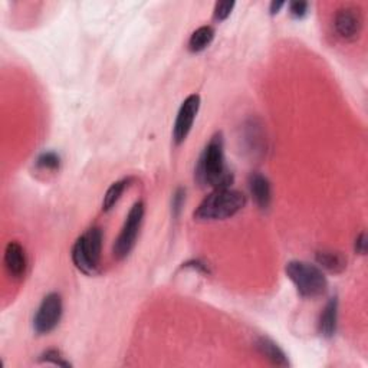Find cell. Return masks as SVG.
<instances>
[{"label": "cell", "mask_w": 368, "mask_h": 368, "mask_svg": "<svg viewBox=\"0 0 368 368\" xmlns=\"http://www.w3.org/2000/svg\"><path fill=\"white\" fill-rule=\"evenodd\" d=\"M234 6H236V3H234V2H219V3H216L214 13H213L214 21H217V22L226 21L230 16V13L234 9Z\"/></svg>", "instance_id": "18"}, {"label": "cell", "mask_w": 368, "mask_h": 368, "mask_svg": "<svg viewBox=\"0 0 368 368\" xmlns=\"http://www.w3.org/2000/svg\"><path fill=\"white\" fill-rule=\"evenodd\" d=\"M246 206V196L234 188H216L206 197L195 212L199 222L225 220L239 213Z\"/></svg>", "instance_id": "2"}, {"label": "cell", "mask_w": 368, "mask_h": 368, "mask_svg": "<svg viewBox=\"0 0 368 368\" xmlns=\"http://www.w3.org/2000/svg\"><path fill=\"white\" fill-rule=\"evenodd\" d=\"M256 349L260 352V356H263L265 358L269 360L272 364H275L278 367H288L289 365L288 357L284 352V349L268 336L258 338Z\"/></svg>", "instance_id": "11"}, {"label": "cell", "mask_w": 368, "mask_h": 368, "mask_svg": "<svg viewBox=\"0 0 368 368\" xmlns=\"http://www.w3.org/2000/svg\"><path fill=\"white\" fill-rule=\"evenodd\" d=\"M214 39V29L209 25L201 26L196 31L191 34L190 39H188V49L190 52L197 53L204 51L206 48L210 47V43Z\"/></svg>", "instance_id": "14"}, {"label": "cell", "mask_w": 368, "mask_h": 368, "mask_svg": "<svg viewBox=\"0 0 368 368\" xmlns=\"http://www.w3.org/2000/svg\"><path fill=\"white\" fill-rule=\"evenodd\" d=\"M308 3L306 2H292L289 5V13H291V16L292 18H295V19H302L306 16V13H308Z\"/></svg>", "instance_id": "19"}, {"label": "cell", "mask_w": 368, "mask_h": 368, "mask_svg": "<svg viewBox=\"0 0 368 368\" xmlns=\"http://www.w3.org/2000/svg\"><path fill=\"white\" fill-rule=\"evenodd\" d=\"M334 26L336 34L345 40H354L358 38L361 27H363V18L358 9L356 8H344L338 10Z\"/></svg>", "instance_id": "8"}, {"label": "cell", "mask_w": 368, "mask_h": 368, "mask_svg": "<svg viewBox=\"0 0 368 368\" xmlns=\"http://www.w3.org/2000/svg\"><path fill=\"white\" fill-rule=\"evenodd\" d=\"M184 199H186V190L184 188H179L175 191L173 196V213L174 216H179L183 204H184Z\"/></svg>", "instance_id": "20"}, {"label": "cell", "mask_w": 368, "mask_h": 368, "mask_svg": "<svg viewBox=\"0 0 368 368\" xmlns=\"http://www.w3.org/2000/svg\"><path fill=\"white\" fill-rule=\"evenodd\" d=\"M144 213H145V206L143 201H137L128 212L124 226L119 234V238H116L114 243L115 259H119V260L125 259L131 254V250L134 249L140 229H141Z\"/></svg>", "instance_id": "5"}, {"label": "cell", "mask_w": 368, "mask_h": 368, "mask_svg": "<svg viewBox=\"0 0 368 368\" xmlns=\"http://www.w3.org/2000/svg\"><path fill=\"white\" fill-rule=\"evenodd\" d=\"M284 2H272L271 3V8H269V12H271V14H276L279 10H281L282 8H284Z\"/></svg>", "instance_id": "22"}, {"label": "cell", "mask_w": 368, "mask_h": 368, "mask_svg": "<svg viewBox=\"0 0 368 368\" xmlns=\"http://www.w3.org/2000/svg\"><path fill=\"white\" fill-rule=\"evenodd\" d=\"M354 249H356V252L360 254V255H365L367 252V236H365V233H360L357 239H356V243H354Z\"/></svg>", "instance_id": "21"}, {"label": "cell", "mask_w": 368, "mask_h": 368, "mask_svg": "<svg viewBox=\"0 0 368 368\" xmlns=\"http://www.w3.org/2000/svg\"><path fill=\"white\" fill-rule=\"evenodd\" d=\"M132 182V179H123V180H119L115 182L110 186V188L107 190V193L104 196V200H102V210L104 212H110L114 206L116 204V201H119L124 193V190L130 186V183Z\"/></svg>", "instance_id": "15"}, {"label": "cell", "mask_w": 368, "mask_h": 368, "mask_svg": "<svg viewBox=\"0 0 368 368\" xmlns=\"http://www.w3.org/2000/svg\"><path fill=\"white\" fill-rule=\"evenodd\" d=\"M64 314V304L60 293L52 292L43 298L34 318V330L39 335L52 332L60 326Z\"/></svg>", "instance_id": "6"}, {"label": "cell", "mask_w": 368, "mask_h": 368, "mask_svg": "<svg viewBox=\"0 0 368 368\" xmlns=\"http://www.w3.org/2000/svg\"><path fill=\"white\" fill-rule=\"evenodd\" d=\"M102 232L99 228L88 229L72 247V262L85 275L95 276L99 272Z\"/></svg>", "instance_id": "4"}, {"label": "cell", "mask_w": 368, "mask_h": 368, "mask_svg": "<svg viewBox=\"0 0 368 368\" xmlns=\"http://www.w3.org/2000/svg\"><path fill=\"white\" fill-rule=\"evenodd\" d=\"M196 182L201 187L229 188L233 184V174L226 170L225 164V140L222 132H216L206 144L197 161Z\"/></svg>", "instance_id": "1"}, {"label": "cell", "mask_w": 368, "mask_h": 368, "mask_svg": "<svg viewBox=\"0 0 368 368\" xmlns=\"http://www.w3.org/2000/svg\"><path fill=\"white\" fill-rule=\"evenodd\" d=\"M338 321V299L331 298L323 308L319 318V334L326 338H332L336 331Z\"/></svg>", "instance_id": "12"}, {"label": "cell", "mask_w": 368, "mask_h": 368, "mask_svg": "<svg viewBox=\"0 0 368 368\" xmlns=\"http://www.w3.org/2000/svg\"><path fill=\"white\" fill-rule=\"evenodd\" d=\"M200 97L197 94L188 95L177 112V116H175V123L173 127V140L175 144H182L188 132L191 131V127L195 124L196 116L200 110Z\"/></svg>", "instance_id": "7"}, {"label": "cell", "mask_w": 368, "mask_h": 368, "mask_svg": "<svg viewBox=\"0 0 368 368\" xmlns=\"http://www.w3.org/2000/svg\"><path fill=\"white\" fill-rule=\"evenodd\" d=\"M285 272L302 298H319L326 295L328 291L327 276L317 265L304 260H292L286 263Z\"/></svg>", "instance_id": "3"}, {"label": "cell", "mask_w": 368, "mask_h": 368, "mask_svg": "<svg viewBox=\"0 0 368 368\" xmlns=\"http://www.w3.org/2000/svg\"><path fill=\"white\" fill-rule=\"evenodd\" d=\"M315 258L319 267L331 273H341L347 268V258L340 252H334V250H319Z\"/></svg>", "instance_id": "13"}, {"label": "cell", "mask_w": 368, "mask_h": 368, "mask_svg": "<svg viewBox=\"0 0 368 368\" xmlns=\"http://www.w3.org/2000/svg\"><path fill=\"white\" fill-rule=\"evenodd\" d=\"M5 267L13 279H21L26 273L27 259L25 249L18 242H10L5 250Z\"/></svg>", "instance_id": "9"}, {"label": "cell", "mask_w": 368, "mask_h": 368, "mask_svg": "<svg viewBox=\"0 0 368 368\" xmlns=\"http://www.w3.org/2000/svg\"><path fill=\"white\" fill-rule=\"evenodd\" d=\"M40 361L42 363H49V364H53V365H58V367H65V368L71 367V363L65 360V357L62 356V352L60 349H48V351H45L40 356Z\"/></svg>", "instance_id": "17"}, {"label": "cell", "mask_w": 368, "mask_h": 368, "mask_svg": "<svg viewBox=\"0 0 368 368\" xmlns=\"http://www.w3.org/2000/svg\"><path fill=\"white\" fill-rule=\"evenodd\" d=\"M249 190L260 210H268L272 201V187L269 180L260 173L249 175Z\"/></svg>", "instance_id": "10"}, {"label": "cell", "mask_w": 368, "mask_h": 368, "mask_svg": "<svg viewBox=\"0 0 368 368\" xmlns=\"http://www.w3.org/2000/svg\"><path fill=\"white\" fill-rule=\"evenodd\" d=\"M60 164H61V157L53 151L42 153L36 160V166L42 170H48V171L58 170L60 169Z\"/></svg>", "instance_id": "16"}]
</instances>
